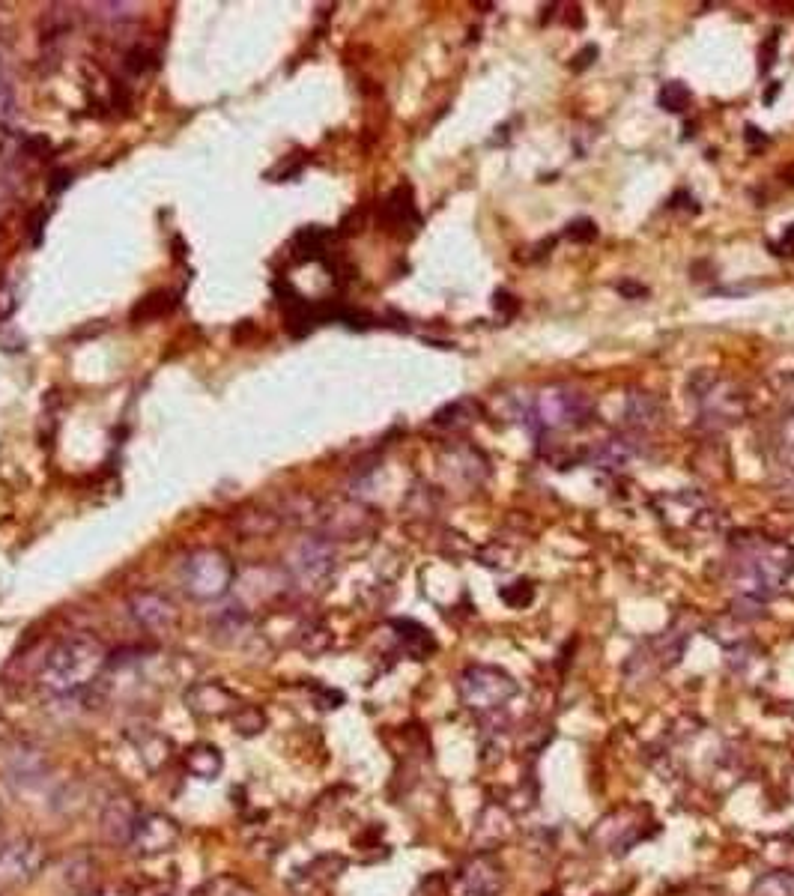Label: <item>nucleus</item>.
<instances>
[{
	"mask_svg": "<svg viewBox=\"0 0 794 896\" xmlns=\"http://www.w3.org/2000/svg\"><path fill=\"white\" fill-rule=\"evenodd\" d=\"M108 664H111V655L96 637L75 634V637L60 640L48 652V658L39 670V684L51 696H78L81 690H87L90 684H96L102 678Z\"/></svg>",
	"mask_w": 794,
	"mask_h": 896,
	"instance_id": "nucleus-1",
	"label": "nucleus"
},
{
	"mask_svg": "<svg viewBox=\"0 0 794 896\" xmlns=\"http://www.w3.org/2000/svg\"><path fill=\"white\" fill-rule=\"evenodd\" d=\"M0 777L15 792L39 789L51 777V756L27 735H6L0 741Z\"/></svg>",
	"mask_w": 794,
	"mask_h": 896,
	"instance_id": "nucleus-2",
	"label": "nucleus"
},
{
	"mask_svg": "<svg viewBox=\"0 0 794 896\" xmlns=\"http://www.w3.org/2000/svg\"><path fill=\"white\" fill-rule=\"evenodd\" d=\"M236 568L227 553L215 547H200L183 562V586L195 601H218L233 589Z\"/></svg>",
	"mask_w": 794,
	"mask_h": 896,
	"instance_id": "nucleus-3",
	"label": "nucleus"
},
{
	"mask_svg": "<svg viewBox=\"0 0 794 896\" xmlns=\"http://www.w3.org/2000/svg\"><path fill=\"white\" fill-rule=\"evenodd\" d=\"M290 577L302 592L320 595L329 586V580L335 577V547H332V541H326L323 535L302 538L296 544V550L290 553Z\"/></svg>",
	"mask_w": 794,
	"mask_h": 896,
	"instance_id": "nucleus-4",
	"label": "nucleus"
},
{
	"mask_svg": "<svg viewBox=\"0 0 794 896\" xmlns=\"http://www.w3.org/2000/svg\"><path fill=\"white\" fill-rule=\"evenodd\" d=\"M48 867L45 843L36 837H12L0 843V885L21 888L42 876Z\"/></svg>",
	"mask_w": 794,
	"mask_h": 896,
	"instance_id": "nucleus-5",
	"label": "nucleus"
},
{
	"mask_svg": "<svg viewBox=\"0 0 794 896\" xmlns=\"http://www.w3.org/2000/svg\"><path fill=\"white\" fill-rule=\"evenodd\" d=\"M744 571L750 589L774 592L794 571V550L789 544H756L744 553Z\"/></svg>",
	"mask_w": 794,
	"mask_h": 896,
	"instance_id": "nucleus-6",
	"label": "nucleus"
},
{
	"mask_svg": "<svg viewBox=\"0 0 794 896\" xmlns=\"http://www.w3.org/2000/svg\"><path fill=\"white\" fill-rule=\"evenodd\" d=\"M517 693V684L511 675L493 667H469L460 675V696L475 711H493L508 696Z\"/></svg>",
	"mask_w": 794,
	"mask_h": 896,
	"instance_id": "nucleus-7",
	"label": "nucleus"
},
{
	"mask_svg": "<svg viewBox=\"0 0 794 896\" xmlns=\"http://www.w3.org/2000/svg\"><path fill=\"white\" fill-rule=\"evenodd\" d=\"M180 840H183V828L177 819H171L165 813H141L129 849L138 858H159V855L174 852L180 846Z\"/></svg>",
	"mask_w": 794,
	"mask_h": 896,
	"instance_id": "nucleus-8",
	"label": "nucleus"
},
{
	"mask_svg": "<svg viewBox=\"0 0 794 896\" xmlns=\"http://www.w3.org/2000/svg\"><path fill=\"white\" fill-rule=\"evenodd\" d=\"M138 816H141V810H138V804H135L132 795H126V792L111 795L105 801V807H102V816H99V834H102V840L108 846H114V849H123V846L129 849L135 825H138Z\"/></svg>",
	"mask_w": 794,
	"mask_h": 896,
	"instance_id": "nucleus-9",
	"label": "nucleus"
},
{
	"mask_svg": "<svg viewBox=\"0 0 794 896\" xmlns=\"http://www.w3.org/2000/svg\"><path fill=\"white\" fill-rule=\"evenodd\" d=\"M102 864L90 852L66 855L57 867V888L63 896H93L99 894Z\"/></svg>",
	"mask_w": 794,
	"mask_h": 896,
	"instance_id": "nucleus-10",
	"label": "nucleus"
},
{
	"mask_svg": "<svg viewBox=\"0 0 794 896\" xmlns=\"http://www.w3.org/2000/svg\"><path fill=\"white\" fill-rule=\"evenodd\" d=\"M129 613L132 619L153 634H171L180 625V610L171 598L159 592H135L129 595Z\"/></svg>",
	"mask_w": 794,
	"mask_h": 896,
	"instance_id": "nucleus-11",
	"label": "nucleus"
},
{
	"mask_svg": "<svg viewBox=\"0 0 794 896\" xmlns=\"http://www.w3.org/2000/svg\"><path fill=\"white\" fill-rule=\"evenodd\" d=\"M186 708L200 720H221L236 714L239 699L218 681H200L186 690Z\"/></svg>",
	"mask_w": 794,
	"mask_h": 896,
	"instance_id": "nucleus-12",
	"label": "nucleus"
},
{
	"mask_svg": "<svg viewBox=\"0 0 794 896\" xmlns=\"http://www.w3.org/2000/svg\"><path fill=\"white\" fill-rule=\"evenodd\" d=\"M589 413V404L583 395L577 392H565V389H550L541 395L538 401V419L544 425H571V422H580V416Z\"/></svg>",
	"mask_w": 794,
	"mask_h": 896,
	"instance_id": "nucleus-13",
	"label": "nucleus"
},
{
	"mask_svg": "<svg viewBox=\"0 0 794 896\" xmlns=\"http://www.w3.org/2000/svg\"><path fill=\"white\" fill-rule=\"evenodd\" d=\"M499 888V876L490 864L484 861H475L469 864L460 879H457V894L460 896H493Z\"/></svg>",
	"mask_w": 794,
	"mask_h": 896,
	"instance_id": "nucleus-14",
	"label": "nucleus"
},
{
	"mask_svg": "<svg viewBox=\"0 0 794 896\" xmlns=\"http://www.w3.org/2000/svg\"><path fill=\"white\" fill-rule=\"evenodd\" d=\"M186 768L198 780H215L224 771V756L215 744H195L186 750Z\"/></svg>",
	"mask_w": 794,
	"mask_h": 896,
	"instance_id": "nucleus-15",
	"label": "nucleus"
},
{
	"mask_svg": "<svg viewBox=\"0 0 794 896\" xmlns=\"http://www.w3.org/2000/svg\"><path fill=\"white\" fill-rule=\"evenodd\" d=\"M15 120H18V93H15L12 72L0 54V129H9Z\"/></svg>",
	"mask_w": 794,
	"mask_h": 896,
	"instance_id": "nucleus-16",
	"label": "nucleus"
},
{
	"mask_svg": "<svg viewBox=\"0 0 794 896\" xmlns=\"http://www.w3.org/2000/svg\"><path fill=\"white\" fill-rule=\"evenodd\" d=\"M195 896H260V894H257L248 882H242V879L224 873V876L206 879L198 891H195Z\"/></svg>",
	"mask_w": 794,
	"mask_h": 896,
	"instance_id": "nucleus-17",
	"label": "nucleus"
},
{
	"mask_svg": "<svg viewBox=\"0 0 794 896\" xmlns=\"http://www.w3.org/2000/svg\"><path fill=\"white\" fill-rule=\"evenodd\" d=\"M693 102V93L684 81H666L657 93V105L669 114H684Z\"/></svg>",
	"mask_w": 794,
	"mask_h": 896,
	"instance_id": "nucleus-18",
	"label": "nucleus"
},
{
	"mask_svg": "<svg viewBox=\"0 0 794 896\" xmlns=\"http://www.w3.org/2000/svg\"><path fill=\"white\" fill-rule=\"evenodd\" d=\"M230 720H233V726L242 738H254L266 729V714L257 705H239Z\"/></svg>",
	"mask_w": 794,
	"mask_h": 896,
	"instance_id": "nucleus-19",
	"label": "nucleus"
},
{
	"mask_svg": "<svg viewBox=\"0 0 794 896\" xmlns=\"http://www.w3.org/2000/svg\"><path fill=\"white\" fill-rule=\"evenodd\" d=\"M138 750H141V756L150 768H159L171 759V741L156 735V732H150L144 741H138Z\"/></svg>",
	"mask_w": 794,
	"mask_h": 896,
	"instance_id": "nucleus-20",
	"label": "nucleus"
},
{
	"mask_svg": "<svg viewBox=\"0 0 794 896\" xmlns=\"http://www.w3.org/2000/svg\"><path fill=\"white\" fill-rule=\"evenodd\" d=\"M568 239L574 242H595L597 239V227L592 219H574L568 224Z\"/></svg>",
	"mask_w": 794,
	"mask_h": 896,
	"instance_id": "nucleus-21",
	"label": "nucleus"
},
{
	"mask_svg": "<svg viewBox=\"0 0 794 896\" xmlns=\"http://www.w3.org/2000/svg\"><path fill=\"white\" fill-rule=\"evenodd\" d=\"M777 45H780V30H774L771 33V39H765V45H762V75L768 72V66H774V57H777Z\"/></svg>",
	"mask_w": 794,
	"mask_h": 896,
	"instance_id": "nucleus-22",
	"label": "nucleus"
},
{
	"mask_svg": "<svg viewBox=\"0 0 794 896\" xmlns=\"http://www.w3.org/2000/svg\"><path fill=\"white\" fill-rule=\"evenodd\" d=\"M496 308H499V314H502L505 320H511V317H514V314L520 311V302H517V299H514L511 293L499 290V293H496Z\"/></svg>",
	"mask_w": 794,
	"mask_h": 896,
	"instance_id": "nucleus-23",
	"label": "nucleus"
},
{
	"mask_svg": "<svg viewBox=\"0 0 794 896\" xmlns=\"http://www.w3.org/2000/svg\"><path fill=\"white\" fill-rule=\"evenodd\" d=\"M595 57H597V45H586V48H583V51L574 57V63H571V66H574L577 72H583V69H589V66L595 63Z\"/></svg>",
	"mask_w": 794,
	"mask_h": 896,
	"instance_id": "nucleus-24",
	"label": "nucleus"
},
{
	"mask_svg": "<svg viewBox=\"0 0 794 896\" xmlns=\"http://www.w3.org/2000/svg\"><path fill=\"white\" fill-rule=\"evenodd\" d=\"M744 141H747V144H750V147L759 153V150H762V147H765L771 138H768V135H762V129H756V126H747V129H744Z\"/></svg>",
	"mask_w": 794,
	"mask_h": 896,
	"instance_id": "nucleus-25",
	"label": "nucleus"
},
{
	"mask_svg": "<svg viewBox=\"0 0 794 896\" xmlns=\"http://www.w3.org/2000/svg\"><path fill=\"white\" fill-rule=\"evenodd\" d=\"M618 293H621V296H636V299H642V296H648V287L633 284V281H621V284H618Z\"/></svg>",
	"mask_w": 794,
	"mask_h": 896,
	"instance_id": "nucleus-26",
	"label": "nucleus"
},
{
	"mask_svg": "<svg viewBox=\"0 0 794 896\" xmlns=\"http://www.w3.org/2000/svg\"><path fill=\"white\" fill-rule=\"evenodd\" d=\"M135 896H177V891L171 885H150V888H141Z\"/></svg>",
	"mask_w": 794,
	"mask_h": 896,
	"instance_id": "nucleus-27",
	"label": "nucleus"
},
{
	"mask_svg": "<svg viewBox=\"0 0 794 896\" xmlns=\"http://www.w3.org/2000/svg\"><path fill=\"white\" fill-rule=\"evenodd\" d=\"M777 96H780V84L774 81V87H768V90H765V105H771Z\"/></svg>",
	"mask_w": 794,
	"mask_h": 896,
	"instance_id": "nucleus-28",
	"label": "nucleus"
},
{
	"mask_svg": "<svg viewBox=\"0 0 794 896\" xmlns=\"http://www.w3.org/2000/svg\"><path fill=\"white\" fill-rule=\"evenodd\" d=\"M783 245H786V248H794V224L789 227V230H786V236H783Z\"/></svg>",
	"mask_w": 794,
	"mask_h": 896,
	"instance_id": "nucleus-29",
	"label": "nucleus"
},
{
	"mask_svg": "<svg viewBox=\"0 0 794 896\" xmlns=\"http://www.w3.org/2000/svg\"><path fill=\"white\" fill-rule=\"evenodd\" d=\"M93 896H129V894H123V891H108V894H102V891H99V894Z\"/></svg>",
	"mask_w": 794,
	"mask_h": 896,
	"instance_id": "nucleus-30",
	"label": "nucleus"
},
{
	"mask_svg": "<svg viewBox=\"0 0 794 896\" xmlns=\"http://www.w3.org/2000/svg\"><path fill=\"white\" fill-rule=\"evenodd\" d=\"M6 738V729H3V720H0V741Z\"/></svg>",
	"mask_w": 794,
	"mask_h": 896,
	"instance_id": "nucleus-31",
	"label": "nucleus"
}]
</instances>
